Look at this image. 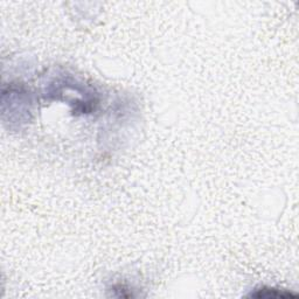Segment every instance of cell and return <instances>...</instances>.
<instances>
[{
  "label": "cell",
  "instance_id": "1",
  "mask_svg": "<svg viewBox=\"0 0 299 299\" xmlns=\"http://www.w3.org/2000/svg\"><path fill=\"white\" fill-rule=\"evenodd\" d=\"M252 296L257 298H289L292 296L296 297V294H292L284 290L281 291L272 288H262L260 290H256V292L252 293Z\"/></svg>",
  "mask_w": 299,
  "mask_h": 299
}]
</instances>
